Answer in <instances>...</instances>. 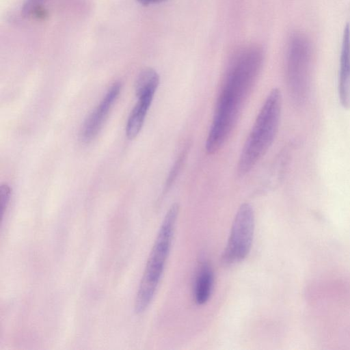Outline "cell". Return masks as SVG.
<instances>
[{"instance_id":"cell-3","label":"cell","mask_w":350,"mask_h":350,"mask_svg":"<svg viewBox=\"0 0 350 350\" xmlns=\"http://www.w3.org/2000/svg\"><path fill=\"white\" fill-rule=\"evenodd\" d=\"M179 206L171 205L166 213L149 254L135 299V311L142 314L151 304L170 252Z\"/></svg>"},{"instance_id":"cell-13","label":"cell","mask_w":350,"mask_h":350,"mask_svg":"<svg viewBox=\"0 0 350 350\" xmlns=\"http://www.w3.org/2000/svg\"><path fill=\"white\" fill-rule=\"evenodd\" d=\"M45 0H26L23 8V14L24 16H29L33 12L37 13L39 11L40 6Z\"/></svg>"},{"instance_id":"cell-4","label":"cell","mask_w":350,"mask_h":350,"mask_svg":"<svg viewBox=\"0 0 350 350\" xmlns=\"http://www.w3.org/2000/svg\"><path fill=\"white\" fill-rule=\"evenodd\" d=\"M313 51L309 38L296 32L289 38L286 57L288 90L296 107L304 105L308 98L312 68Z\"/></svg>"},{"instance_id":"cell-8","label":"cell","mask_w":350,"mask_h":350,"mask_svg":"<svg viewBox=\"0 0 350 350\" xmlns=\"http://www.w3.org/2000/svg\"><path fill=\"white\" fill-rule=\"evenodd\" d=\"M214 284V274L211 266L207 262L199 265L193 283V295L198 305L205 304L210 298Z\"/></svg>"},{"instance_id":"cell-2","label":"cell","mask_w":350,"mask_h":350,"mask_svg":"<svg viewBox=\"0 0 350 350\" xmlns=\"http://www.w3.org/2000/svg\"><path fill=\"white\" fill-rule=\"evenodd\" d=\"M282 94L278 88L267 95L246 139L237 165V174L245 176L272 145L280 125Z\"/></svg>"},{"instance_id":"cell-6","label":"cell","mask_w":350,"mask_h":350,"mask_svg":"<svg viewBox=\"0 0 350 350\" xmlns=\"http://www.w3.org/2000/svg\"><path fill=\"white\" fill-rule=\"evenodd\" d=\"M120 90L121 83L120 82L112 84L99 105L87 118L80 133L83 142H89L96 136L112 105L118 98Z\"/></svg>"},{"instance_id":"cell-9","label":"cell","mask_w":350,"mask_h":350,"mask_svg":"<svg viewBox=\"0 0 350 350\" xmlns=\"http://www.w3.org/2000/svg\"><path fill=\"white\" fill-rule=\"evenodd\" d=\"M153 97L154 94L137 97V103L131 112L126 126V134L129 139H134L141 131Z\"/></svg>"},{"instance_id":"cell-10","label":"cell","mask_w":350,"mask_h":350,"mask_svg":"<svg viewBox=\"0 0 350 350\" xmlns=\"http://www.w3.org/2000/svg\"><path fill=\"white\" fill-rule=\"evenodd\" d=\"M159 84V76L157 71L151 68L142 70L138 75L135 90L137 97L144 94H154Z\"/></svg>"},{"instance_id":"cell-7","label":"cell","mask_w":350,"mask_h":350,"mask_svg":"<svg viewBox=\"0 0 350 350\" xmlns=\"http://www.w3.org/2000/svg\"><path fill=\"white\" fill-rule=\"evenodd\" d=\"M338 96L342 107L350 109V25L345 27L340 57Z\"/></svg>"},{"instance_id":"cell-11","label":"cell","mask_w":350,"mask_h":350,"mask_svg":"<svg viewBox=\"0 0 350 350\" xmlns=\"http://www.w3.org/2000/svg\"><path fill=\"white\" fill-rule=\"evenodd\" d=\"M189 149V144H187L174 161L165 183L164 193H166L172 187V185L176 180L177 176L185 162Z\"/></svg>"},{"instance_id":"cell-12","label":"cell","mask_w":350,"mask_h":350,"mask_svg":"<svg viewBox=\"0 0 350 350\" xmlns=\"http://www.w3.org/2000/svg\"><path fill=\"white\" fill-rule=\"evenodd\" d=\"M11 197V189L7 184H3L0 187V202L1 208V223L6 213Z\"/></svg>"},{"instance_id":"cell-14","label":"cell","mask_w":350,"mask_h":350,"mask_svg":"<svg viewBox=\"0 0 350 350\" xmlns=\"http://www.w3.org/2000/svg\"><path fill=\"white\" fill-rule=\"evenodd\" d=\"M140 4L143 5H149L152 4H157L166 1L167 0H137Z\"/></svg>"},{"instance_id":"cell-5","label":"cell","mask_w":350,"mask_h":350,"mask_svg":"<svg viewBox=\"0 0 350 350\" xmlns=\"http://www.w3.org/2000/svg\"><path fill=\"white\" fill-rule=\"evenodd\" d=\"M254 233V214L252 206L242 204L234 217L221 261L230 265L243 260L250 252Z\"/></svg>"},{"instance_id":"cell-1","label":"cell","mask_w":350,"mask_h":350,"mask_svg":"<svg viewBox=\"0 0 350 350\" xmlns=\"http://www.w3.org/2000/svg\"><path fill=\"white\" fill-rule=\"evenodd\" d=\"M263 62L264 53L258 46L245 48L232 60L217 99L206 137L205 150L208 154L217 152L230 137Z\"/></svg>"}]
</instances>
